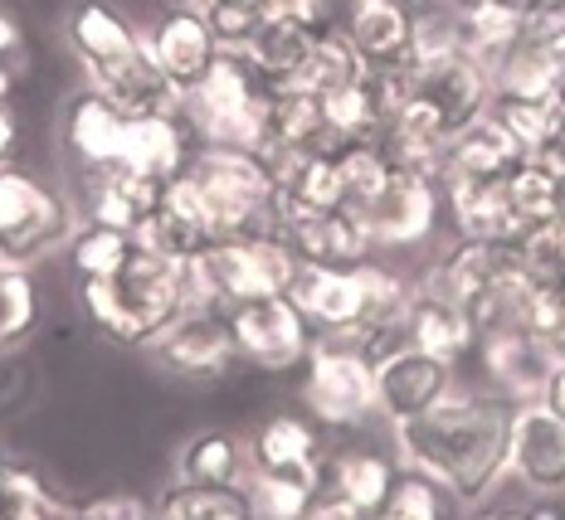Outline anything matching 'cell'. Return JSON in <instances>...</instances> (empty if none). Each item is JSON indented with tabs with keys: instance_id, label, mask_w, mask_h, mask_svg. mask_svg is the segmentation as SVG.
<instances>
[{
	"instance_id": "1",
	"label": "cell",
	"mask_w": 565,
	"mask_h": 520,
	"mask_svg": "<svg viewBox=\"0 0 565 520\" xmlns=\"http://www.w3.org/2000/svg\"><path fill=\"white\" fill-rule=\"evenodd\" d=\"M512 399L458 380L429 413L395 423V463L434 477L458 506H482L508 477Z\"/></svg>"
},
{
	"instance_id": "2",
	"label": "cell",
	"mask_w": 565,
	"mask_h": 520,
	"mask_svg": "<svg viewBox=\"0 0 565 520\" xmlns=\"http://www.w3.org/2000/svg\"><path fill=\"white\" fill-rule=\"evenodd\" d=\"M78 302L117 346H151L185 312V258L132 248L117 273L78 278Z\"/></svg>"
},
{
	"instance_id": "3",
	"label": "cell",
	"mask_w": 565,
	"mask_h": 520,
	"mask_svg": "<svg viewBox=\"0 0 565 520\" xmlns=\"http://www.w3.org/2000/svg\"><path fill=\"white\" fill-rule=\"evenodd\" d=\"M195 185L210 199L220 239H268L278 234V185L274 165L244 147H200L191 161Z\"/></svg>"
},
{
	"instance_id": "4",
	"label": "cell",
	"mask_w": 565,
	"mask_h": 520,
	"mask_svg": "<svg viewBox=\"0 0 565 520\" xmlns=\"http://www.w3.org/2000/svg\"><path fill=\"white\" fill-rule=\"evenodd\" d=\"M78 219L44 181L30 171L0 165V263L30 268L74 239Z\"/></svg>"
},
{
	"instance_id": "5",
	"label": "cell",
	"mask_w": 565,
	"mask_h": 520,
	"mask_svg": "<svg viewBox=\"0 0 565 520\" xmlns=\"http://www.w3.org/2000/svg\"><path fill=\"white\" fill-rule=\"evenodd\" d=\"M302 404L322 429H361L366 419H381L375 409V360L341 340H317L302 360Z\"/></svg>"
},
{
	"instance_id": "6",
	"label": "cell",
	"mask_w": 565,
	"mask_h": 520,
	"mask_svg": "<svg viewBox=\"0 0 565 520\" xmlns=\"http://www.w3.org/2000/svg\"><path fill=\"white\" fill-rule=\"evenodd\" d=\"M195 263H200V273L215 282L225 312L239 302L288 297L292 278L302 268L282 234H268V239H220L205 253H195Z\"/></svg>"
},
{
	"instance_id": "7",
	"label": "cell",
	"mask_w": 565,
	"mask_h": 520,
	"mask_svg": "<svg viewBox=\"0 0 565 520\" xmlns=\"http://www.w3.org/2000/svg\"><path fill=\"white\" fill-rule=\"evenodd\" d=\"M230 336H234V356L258 370H298L312 356L317 326L298 312L292 297H264V302H239L225 312Z\"/></svg>"
},
{
	"instance_id": "8",
	"label": "cell",
	"mask_w": 565,
	"mask_h": 520,
	"mask_svg": "<svg viewBox=\"0 0 565 520\" xmlns=\"http://www.w3.org/2000/svg\"><path fill=\"white\" fill-rule=\"evenodd\" d=\"M458 384V365L424 356L415 346H391L375 356V409L391 423H409L429 413Z\"/></svg>"
},
{
	"instance_id": "9",
	"label": "cell",
	"mask_w": 565,
	"mask_h": 520,
	"mask_svg": "<svg viewBox=\"0 0 565 520\" xmlns=\"http://www.w3.org/2000/svg\"><path fill=\"white\" fill-rule=\"evenodd\" d=\"M434 122L444 127V137L463 132L468 122H478L492 102V74L488 64L468 54H454V58H439V64H419L409 68V93Z\"/></svg>"
},
{
	"instance_id": "10",
	"label": "cell",
	"mask_w": 565,
	"mask_h": 520,
	"mask_svg": "<svg viewBox=\"0 0 565 520\" xmlns=\"http://www.w3.org/2000/svg\"><path fill=\"white\" fill-rule=\"evenodd\" d=\"M439 205H444V195L434 181L395 171L391 185H385L366 209H356V215H361V229H366L375 253H395V248H419L429 239L434 224H439Z\"/></svg>"
},
{
	"instance_id": "11",
	"label": "cell",
	"mask_w": 565,
	"mask_h": 520,
	"mask_svg": "<svg viewBox=\"0 0 565 520\" xmlns=\"http://www.w3.org/2000/svg\"><path fill=\"white\" fill-rule=\"evenodd\" d=\"M147 350H151V360H157L167 375H175V380H191V384L220 380V375L239 360V356H234L230 322L220 312H181Z\"/></svg>"
},
{
	"instance_id": "12",
	"label": "cell",
	"mask_w": 565,
	"mask_h": 520,
	"mask_svg": "<svg viewBox=\"0 0 565 520\" xmlns=\"http://www.w3.org/2000/svg\"><path fill=\"white\" fill-rule=\"evenodd\" d=\"M508 477L532 496H565V423L541 404L512 409Z\"/></svg>"
},
{
	"instance_id": "13",
	"label": "cell",
	"mask_w": 565,
	"mask_h": 520,
	"mask_svg": "<svg viewBox=\"0 0 565 520\" xmlns=\"http://www.w3.org/2000/svg\"><path fill=\"white\" fill-rule=\"evenodd\" d=\"M478 370L488 380L492 394L512 399V404H536L541 389H546L551 370H556V356L546 350V340L532 336L526 326H508L492 331V336H478Z\"/></svg>"
},
{
	"instance_id": "14",
	"label": "cell",
	"mask_w": 565,
	"mask_h": 520,
	"mask_svg": "<svg viewBox=\"0 0 565 520\" xmlns=\"http://www.w3.org/2000/svg\"><path fill=\"white\" fill-rule=\"evenodd\" d=\"M88 88H98L108 102H117L127 117H175L185 108V93L161 74L157 54H151V34L137 30L132 54H122L117 64L88 74Z\"/></svg>"
},
{
	"instance_id": "15",
	"label": "cell",
	"mask_w": 565,
	"mask_h": 520,
	"mask_svg": "<svg viewBox=\"0 0 565 520\" xmlns=\"http://www.w3.org/2000/svg\"><path fill=\"white\" fill-rule=\"evenodd\" d=\"M288 297L298 302V312L317 326V336L327 340H347L361 331V312H366V282L356 268H317L302 263L292 278Z\"/></svg>"
},
{
	"instance_id": "16",
	"label": "cell",
	"mask_w": 565,
	"mask_h": 520,
	"mask_svg": "<svg viewBox=\"0 0 565 520\" xmlns=\"http://www.w3.org/2000/svg\"><path fill=\"white\" fill-rule=\"evenodd\" d=\"M127 117L117 102H108L98 88H84L68 98L64 108V151L84 175H103L113 165H122L127 151Z\"/></svg>"
},
{
	"instance_id": "17",
	"label": "cell",
	"mask_w": 565,
	"mask_h": 520,
	"mask_svg": "<svg viewBox=\"0 0 565 520\" xmlns=\"http://www.w3.org/2000/svg\"><path fill=\"white\" fill-rule=\"evenodd\" d=\"M399 346H415V350H424V356L463 365V360H473V350H478V326H473V316H468L463 302H454L449 292L419 282L415 297H409Z\"/></svg>"
},
{
	"instance_id": "18",
	"label": "cell",
	"mask_w": 565,
	"mask_h": 520,
	"mask_svg": "<svg viewBox=\"0 0 565 520\" xmlns=\"http://www.w3.org/2000/svg\"><path fill=\"white\" fill-rule=\"evenodd\" d=\"M429 288L449 292L454 302H473L482 292L502 288V282H522V243L498 239H458L439 263L429 268Z\"/></svg>"
},
{
	"instance_id": "19",
	"label": "cell",
	"mask_w": 565,
	"mask_h": 520,
	"mask_svg": "<svg viewBox=\"0 0 565 520\" xmlns=\"http://www.w3.org/2000/svg\"><path fill=\"white\" fill-rule=\"evenodd\" d=\"M147 34H151V54H157L161 74H167L181 93H191L195 83L215 68V58L225 54L220 40H215V30H210V20L200 15V10L171 6Z\"/></svg>"
},
{
	"instance_id": "20",
	"label": "cell",
	"mask_w": 565,
	"mask_h": 520,
	"mask_svg": "<svg viewBox=\"0 0 565 520\" xmlns=\"http://www.w3.org/2000/svg\"><path fill=\"white\" fill-rule=\"evenodd\" d=\"M282 239L298 253V263H317V268H356L375 258V248L361 229L356 209H327V215H298L282 219Z\"/></svg>"
},
{
	"instance_id": "21",
	"label": "cell",
	"mask_w": 565,
	"mask_h": 520,
	"mask_svg": "<svg viewBox=\"0 0 565 520\" xmlns=\"http://www.w3.org/2000/svg\"><path fill=\"white\" fill-rule=\"evenodd\" d=\"M195 151H200V141L191 132V122H185V112H175V117H132V122H127L122 165L167 185L171 175L191 171Z\"/></svg>"
},
{
	"instance_id": "22",
	"label": "cell",
	"mask_w": 565,
	"mask_h": 520,
	"mask_svg": "<svg viewBox=\"0 0 565 520\" xmlns=\"http://www.w3.org/2000/svg\"><path fill=\"white\" fill-rule=\"evenodd\" d=\"M439 195H444V209H449L458 239H498V243L526 239L508 205L502 181H463V175H454V181H439Z\"/></svg>"
},
{
	"instance_id": "23",
	"label": "cell",
	"mask_w": 565,
	"mask_h": 520,
	"mask_svg": "<svg viewBox=\"0 0 565 520\" xmlns=\"http://www.w3.org/2000/svg\"><path fill=\"white\" fill-rule=\"evenodd\" d=\"M341 30L351 34L366 68H409V40H415V6L409 0H371L347 10Z\"/></svg>"
},
{
	"instance_id": "24",
	"label": "cell",
	"mask_w": 565,
	"mask_h": 520,
	"mask_svg": "<svg viewBox=\"0 0 565 520\" xmlns=\"http://www.w3.org/2000/svg\"><path fill=\"white\" fill-rule=\"evenodd\" d=\"M522 156H526V151L508 137V127H502L492 112H482L478 122H468L463 132L449 137L439 181H454V175H463V181H502V175H508ZM439 181H434V185H439Z\"/></svg>"
},
{
	"instance_id": "25",
	"label": "cell",
	"mask_w": 565,
	"mask_h": 520,
	"mask_svg": "<svg viewBox=\"0 0 565 520\" xmlns=\"http://www.w3.org/2000/svg\"><path fill=\"white\" fill-rule=\"evenodd\" d=\"M327 30H332V25H327ZM327 30L302 25V20H292V15H268L239 54H244V64H249L254 74L268 83V88H288V83L302 74V64L312 58L317 40H322Z\"/></svg>"
},
{
	"instance_id": "26",
	"label": "cell",
	"mask_w": 565,
	"mask_h": 520,
	"mask_svg": "<svg viewBox=\"0 0 565 520\" xmlns=\"http://www.w3.org/2000/svg\"><path fill=\"white\" fill-rule=\"evenodd\" d=\"M157 199H161V181L127 171V165H113V171H103V175H88L84 219L108 224V229H122V234H137L141 224L157 215Z\"/></svg>"
},
{
	"instance_id": "27",
	"label": "cell",
	"mask_w": 565,
	"mask_h": 520,
	"mask_svg": "<svg viewBox=\"0 0 565 520\" xmlns=\"http://www.w3.org/2000/svg\"><path fill=\"white\" fill-rule=\"evenodd\" d=\"M175 477L185 487H205V491H239L249 477V438L230 429H205L181 447Z\"/></svg>"
},
{
	"instance_id": "28",
	"label": "cell",
	"mask_w": 565,
	"mask_h": 520,
	"mask_svg": "<svg viewBox=\"0 0 565 520\" xmlns=\"http://www.w3.org/2000/svg\"><path fill=\"white\" fill-rule=\"evenodd\" d=\"M395 472H399L395 457L375 453V447H347V453H337L332 463L322 467V491L356 506L361 516H375L381 501L391 496Z\"/></svg>"
},
{
	"instance_id": "29",
	"label": "cell",
	"mask_w": 565,
	"mask_h": 520,
	"mask_svg": "<svg viewBox=\"0 0 565 520\" xmlns=\"http://www.w3.org/2000/svg\"><path fill=\"white\" fill-rule=\"evenodd\" d=\"M137 30L117 15L103 0H84V6L68 15V50L84 64V74H98V68L117 64L122 54H132Z\"/></svg>"
},
{
	"instance_id": "30",
	"label": "cell",
	"mask_w": 565,
	"mask_h": 520,
	"mask_svg": "<svg viewBox=\"0 0 565 520\" xmlns=\"http://www.w3.org/2000/svg\"><path fill=\"white\" fill-rule=\"evenodd\" d=\"M249 467L264 472H322V438L308 419L274 413L249 438Z\"/></svg>"
},
{
	"instance_id": "31",
	"label": "cell",
	"mask_w": 565,
	"mask_h": 520,
	"mask_svg": "<svg viewBox=\"0 0 565 520\" xmlns=\"http://www.w3.org/2000/svg\"><path fill=\"white\" fill-rule=\"evenodd\" d=\"M244 501L254 520H308L312 501L322 496V472H264L249 467L244 477Z\"/></svg>"
},
{
	"instance_id": "32",
	"label": "cell",
	"mask_w": 565,
	"mask_h": 520,
	"mask_svg": "<svg viewBox=\"0 0 565 520\" xmlns=\"http://www.w3.org/2000/svg\"><path fill=\"white\" fill-rule=\"evenodd\" d=\"M492 74V98H526V102H551L561 93L565 68L536 44L516 40L512 50L498 54V64L488 68Z\"/></svg>"
},
{
	"instance_id": "33",
	"label": "cell",
	"mask_w": 565,
	"mask_h": 520,
	"mask_svg": "<svg viewBox=\"0 0 565 520\" xmlns=\"http://www.w3.org/2000/svg\"><path fill=\"white\" fill-rule=\"evenodd\" d=\"M502 191H508V205H512L516 224H522V234L546 229V224L561 215V205H565V185L536 156L516 161L512 171L502 175Z\"/></svg>"
},
{
	"instance_id": "34",
	"label": "cell",
	"mask_w": 565,
	"mask_h": 520,
	"mask_svg": "<svg viewBox=\"0 0 565 520\" xmlns=\"http://www.w3.org/2000/svg\"><path fill=\"white\" fill-rule=\"evenodd\" d=\"M0 520H78V506L64 501L34 467L6 463V472H0Z\"/></svg>"
},
{
	"instance_id": "35",
	"label": "cell",
	"mask_w": 565,
	"mask_h": 520,
	"mask_svg": "<svg viewBox=\"0 0 565 520\" xmlns=\"http://www.w3.org/2000/svg\"><path fill=\"white\" fill-rule=\"evenodd\" d=\"M449 516H458V501L439 481L415 467H399L391 481V496H385L371 520H449Z\"/></svg>"
},
{
	"instance_id": "36",
	"label": "cell",
	"mask_w": 565,
	"mask_h": 520,
	"mask_svg": "<svg viewBox=\"0 0 565 520\" xmlns=\"http://www.w3.org/2000/svg\"><path fill=\"white\" fill-rule=\"evenodd\" d=\"M366 74V64H361V54H356V44H351V34L332 25L317 40V50L312 58L302 64V74L288 83V88H302V93H317L322 98L327 88H341V83H351V78H361Z\"/></svg>"
},
{
	"instance_id": "37",
	"label": "cell",
	"mask_w": 565,
	"mask_h": 520,
	"mask_svg": "<svg viewBox=\"0 0 565 520\" xmlns=\"http://www.w3.org/2000/svg\"><path fill=\"white\" fill-rule=\"evenodd\" d=\"M337 175H341L347 209H366L371 199L391 185L395 165L385 161V151L375 147V141H347V147H337Z\"/></svg>"
},
{
	"instance_id": "38",
	"label": "cell",
	"mask_w": 565,
	"mask_h": 520,
	"mask_svg": "<svg viewBox=\"0 0 565 520\" xmlns=\"http://www.w3.org/2000/svg\"><path fill=\"white\" fill-rule=\"evenodd\" d=\"M488 112L498 117L502 127H508V137L516 141V147L532 156V151H541L546 141H556L565 132V112L561 102H526V98H492Z\"/></svg>"
},
{
	"instance_id": "39",
	"label": "cell",
	"mask_w": 565,
	"mask_h": 520,
	"mask_svg": "<svg viewBox=\"0 0 565 520\" xmlns=\"http://www.w3.org/2000/svg\"><path fill=\"white\" fill-rule=\"evenodd\" d=\"M132 248H137L132 234L78 219L74 239H68V263H74L78 278H108V273H117V268L127 263V258H132Z\"/></svg>"
},
{
	"instance_id": "40",
	"label": "cell",
	"mask_w": 565,
	"mask_h": 520,
	"mask_svg": "<svg viewBox=\"0 0 565 520\" xmlns=\"http://www.w3.org/2000/svg\"><path fill=\"white\" fill-rule=\"evenodd\" d=\"M157 520H254L244 491H205L175 481L171 491L157 496Z\"/></svg>"
},
{
	"instance_id": "41",
	"label": "cell",
	"mask_w": 565,
	"mask_h": 520,
	"mask_svg": "<svg viewBox=\"0 0 565 520\" xmlns=\"http://www.w3.org/2000/svg\"><path fill=\"white\" fill-rule=\"evenodd\" d=\"M34 322H40V288H34L30 268L0 263V350L20 346Z\"/></svg>"
},
{
	"instance_id": "42",
	"label": "cell",
	"mask_w": 565,
	"mask_h": 520,
	"mask_svg": "<svg viewBox=\"0 0 565 520\" xmlns=\"http://www.w3.org/2000/svg\"><path fill=\"white\" fill-rule=\"evenodd\" d=\"M463 54L458 40V6H415V40H409V68L439 64Z\"/></svg>"
},
{
	"instance_id": "43",
	"label": "cell",
	"mask_w": 565,
	"mask_h": 520,
	"mask_svg": "<svg viewBox=\"0 0 565 520\" xmlns=\"http://www.w3.org/2000/svg\"><path fill=\"white\" fill-rule=\"evenodd\" d=\"M522 282L536 292H565V239L556 224L532 229L522 239Z\"/></svg>"
},
{
	"instance_id": "44",
	"label": "cell",
	"mask_w": 565,
	"mask_h": 520,
	"mask_svg": "<svg viewBox=\"0 0 565 520\" xmlns=\"http://www.w3.org/2000/svg\"><path fill=\"white\" fill-rule=\"evenodd\" d=\"M78 520H157V501L137 491H108L78 506Z\"/></svg>"
},
{
	"instance_id": "45",
	"label": "cell",
	"mask_w": 565,
	"mask_h": 520,
	"mask_svg": "<svg viewBox=\"0 0 565 520\" xmlns=\"http://www.w3.org/2000/svg\"><path fill=\"white\" fill-rule=\"evenodd\" d=\"M546 413H556V419L565 423V360L551 370V380H546V389H541V399H536Z\"/></svg>"
},
{
	"instance_id": "46",
	"label": "cell",
	"mask_w": 565,
	"mask_h": 520,
	"mask_svg": "<svg viewBox=\"0 0 565 520\" xmlns=\"http://www.w3.org/2000/svg\"><path fill=\"white\" fill-rule=\"evenodd\" d=\"M20 44H25V40H20V20L0 10V58H10V54L20 50Z\"/></svg>"
},
{
	"instance_id": "47",
	"label": "cell",
	"mask_w": 565,
	"mask_h": 520,
	"mask_svg": "<svg viewBox=\"0 0 565 520\" xmlns=\"http://www.w3.org/2000/svg\"><path fill=\"white\" fill-rule=\"evenodd\" d=\"M10 151H15V117L0 102V165H10Z\"/></svg>"
},
{
	"instance_id": "48",
	"label": "cell",
	"mask_w": 565,
	"mask_h": 520,
	"mask_svg": "<svg viewBox=\"0 0 565 520\" xmlns=\"http://www.w3.org/2000/svg\"><path fill=\"white\" fill-rule=\"evenodd\" d=\"M468 520H556V516L551 511H478Z\"/></svg>"
},
{
	"instance_id": "49",
	"label": "cell",
	"mask_w": 565,
	"mask_h": 520,
	"mask_svg": "<svg viewBox=\"0 0 565 520\" xmlns=\"http://www.w3.org/2000/svg\"><path fill=\"white\" fill-rule=\"evenodd\" d=\"M10 88H15V68H10L6 58H0V102L10 98Z\"/></svg>"
},
{
	"instance_id": "50",
	"label": "cell",
	"mask_w": 565,
	"mask_h": 520,
	"mask_svg": "<svg viewBox=\"0 0 565 520\" xmlns=\"http://www.w3.org/2000/svg\"><path fill=\"white\" fill-rule=\"evenodd\" d=\"M551 224H556V234H561V239H565V205H561V215H556V219H551Z\"/></svg>"
},
{
	"instance_id": "51",
	"label": "cell",
	"mask_w": 565,
	"mask_h": 520,
	"mask_svg": "<svg viewBox=\"0 0 565 520\" xmlns=\"http://www.w3.org/2000/svg\"><path fill=\"white\" fill-rule=\"evenodd\" d=\"M341 6H347V10H356V6H371V0H341Z\"/></svg>"
},
{
	"instance_id": "52",
	"label": "cell",
	"mask_w": 565,
	"mask_h": 520,
	"mask_svg": "<svg viewBox=\"0 0 565 520\" xmlns=\"http://www.w3.org/2000/svg\"><path fill=\"white\" fill-rule=\"evenodd\" d=\"M556 102H561V112H565V78H561V93H556Z\"/></svg>"
},
{
	"instance_id": "53",
	"label": "cell",
	"mask_w": 565,
	"mask_h": 520,
	"mask_svg": "<svg viewBox=\"0 0 565 520\" xmlns=\"http://www.w3.org/2000/svg\"><path fill=\"white\" fill-rule=\"evenodd\" d=\"M0 472H6V457H0Z\"/></svg>"
},
{
	"instance_id": "54",
	"label": "cell",
	"mask_w": 565,
	"mask_h": 520,
	"mask_svg": "<svg viewBox=\"0 0 565 520\" xmlns=\"http://www.w3.org/2000/svg\"><path fill=\"white\" fill-rule=\"evenodd\" d=\"M532 6H541V0H532Z\"/></svg>"
}]
</instances>
